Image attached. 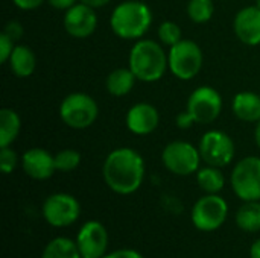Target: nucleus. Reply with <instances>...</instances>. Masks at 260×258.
<instances>
[{
    "label": "nucleus",
    "mask_w": 260,
    "mask_h": 258,
    "mask_svg": "<svg viewBox=\"0 0 260 258\" xmlns=\"http://www.w3.org/2000/svg\"><path fill=\"white\" fill-rule=\"evenodd\" d=\"M104 179L117 195H131L139 190L145 178L143 158L129 148H120L107 157L104 163Z\"/></svg>",
    "instance_id": "nucleus-1"
},
{
    "label": "nucleus",
    "mask_w": 260,
    "mask_h": 258,
    "mask_svg": "<svg viewBox=\"0 0 260 258\" xmlns=\"http://www.w3.org/2000/svg\"><path fill=\"white\" fill-rule=\"evenodd\" d=\"M151 23V9L139 0H126L117 5L110 20L113 32L123 40H136L143 36Z\"/></svg>",
    "instance_id": "nucleus-2"
},
{
    "label": "nucleus",
    "mask_w": 260,
    "mask_h": 258,
    "mask_svg": "<svg viewBox=\"0 0 260 258\" xmlns=\"http://www.w3.org/2000/svg\"><path fill=\"white\" fill-rule=\"evenodd\" d=\"M169 65V59L158 43L140 40L129 52V68L143 82L158 81Z\"/></svg>",
    "instance_id": "nucleus-3"
},
{
    "label": "nucleus",
    "mask_w": 260,
    "mask_h": 258,
    "mask_svg": "<svg viewBox=\"0 0 260 258\" xmlns=\"http://www.w3.org/2000/svg\"><path fill=\"white\" fill-rule=\"evenodd\" d=\"M222 109V97L212 87L197 88L189 100L186 113H181L177 117V126L181 129L189 128L192 123H212L215 122Z\"/></svg>",
    "instance_id": "nucleus-4"
},
{
    "label": "nucleus",
    "mask_w": 260,
    "mask_h": 258,
    "mask_svg": "<svg viewBox=\"0 0 260 258\" xmlns=\"http://www.w3.org/2000/svg\"><path fill=\"white\" fill-rule=\"evenodd\" d=\"M98 114V103L93 97L84 93L69 94L59 106V116L62 122L73 129H85L91 126L96 122Z\"/></svg>",
    "instance_id": "nucleus-5"
},
{
    "label": "nucleus",
    "mask_w": 260,
    "mask_h": 258,
    "mask_svg": "<svg viewBox=\"0 0 260 258\" xmlns=\"http://www.w3.org/2000/svg\"><path fill=\"white\" fill-rule=\"evenodd\" d=\"M169 68L178 79L189 81L195 78L203 65V52L200 46L190 40H181L171 47L168 55Z\"/></svg>",
    "instance_id": "nucleus-6"
},
{
    "label": "nucleus",
    "mask_w": 260,
    "mask_h": 258,
    "mask_svg": "<svg viewBox=\"0 0 260 258\" xmlns=\"http://www.w3.org/2000/svg\"><path fill=\"white\" fill-rule=\"evenodd\" d=\"M232 187L236 196L245 202L260 201V158L247 157L235 166Z\"/></svg>",
    "instance_id": "nucleus-7"
},
{
    "label": "nucleus",
    "mask_w": 260,
    "mask_h": 258,
    "mask_svg": "<svg viewBox=\"0 0 260 258\" xmlns=\"http://www.w3.org/2000/svg\"><path fill=\"white\" fill-rule=\"evenodd\" d=\"M229 214L227 202L218 195L203 196L192 208V222L195 228L204 233L216 231L222 227Z\"/></svg>",
    "instance_id": "nucleus-8"
},
{
    "label": "nucleus",
    "mask_w": 260,
    "mask_h": 258,
    "mask_svg": "<svg viewBox=\"0 0 260 258\" xmlns=\"http://www.w3.org/2000/svg\"><path fill=\"white\" fill-rule=\"evenodd\" d=\"M161 160L169 172L180 176H187L198 170L201 155L200 149L187 141H172L163 149Z\"/></svg>",
    "instance_id": "nucleus-9"
},
{
    "label": "nucleus",
    "mask_w": 260,
    "mask_h": 258,
    "mask_svg": "<svg viewBox=\"0 0 260 258\" xmlns=\"http://www.w3.org/2000/svg\"><path fill=\"white\" fill-rule=\"evenodd\" d=\"M201 158L213 167H225L235 157L233 140L221 131H209L200 141Z\"/></svg>",
    "instance_id": "nucleus-10"
},
{
    "label": "nucleus",
    "mask_w": 260,
    "mask_h": 258,
    "mask_svg": "<svg viewBox=\"0 0 260 258\" xmlns=\"http://www.w3.org/2000/svg\"><path fill=\"white\" fill-rule=\"evenodd\" d=\"M79 202L66 193H55L43 204V216L46 222L55 228H64L75 224L79 217Z\"/></svg>",
    "instance_id": "nucleus-11"
},
{
    "label": "nucleus",
    "mask_w": 260,
    "mask_h": 258,
    "mask_svg": "<svg viewBox=\"0 0 260 258\" xmlns=\"http://www.w3.org/2000/svg\"><path fill=\"white\" fill-rule=\"evenodd\" d=\"M76 246L82 258H102L107 255L108 233L101 222L90 220L82 225L76 237Z\"/></svg>",
    "instance_id": "nucleus-12"
},
{
    "label": "nucleus",
    "mask_w": 260,
    "mask_h": 258,
    "mask_svg": "<svg viewBox=\"0 0 260 258\" xmlns=\"http://www.w3.org/2000/svg\"><path fill=\"white\" fill-rule=\"evenodd\" d=\"M96 26H98V17L94 14V8L82 2L67 9L64 15V27L75 38L90 36L96 30Z\"/></svg>",
    "instance_id": "nucleus-13"
},
{
    "label": "nucleus",
    "mask_w": 260,
    "mask_h": 258,
    "mask_svg": "<svg viewBox=\"0 0 260 258\" xmlns=\"http://www.w3.org/2000/svg\"><path fill=\"white\" fill-rule=\"evenodd\" d=\"M21 164L26 175L38 181L49 179L56 170L55 157H52L47 151L41 148H32L26 151L21 158Z\"/></svg>",
    "instance_id": "nucleus-14"
},
{
    "label": "nucleus",
    "mask_w": 260,
    "mask_h": 258,
    "mask_svg": "<svg viewBox=\"0 0 260 258\" xmlns=\"http://www.w3.org/2000/svg\"><path fill=\"white\" fill-rule=\"evenodd\" d=\"M158 111L149 103H137L126 114V126L133 134L148 135L158 126Z\"/></svg>",
    "instance_id": "nucleus-15"
},
{
    "label": "nucleus",
    "mask_w": 260,
    "mask_h": 258,
    "mask_svg": "<svg viewBox=\"0 0 260 258\" xmlns=\"http://www.w3.org/2000/svg\"><path fill=\"white\" fill-rule=\"evenodd\" d=\"M235 32L248 46L260 44V9L257 6L244 8L236 14Z\"/></svg>",
    "instance_id": "nucleus-16"
},
{
    "label": "nucleus",
    "mask_w": 260,
    "mask_h": 258,
    "mask_svg": "<svg viewBox=\"0 0 260 258\" xmlns=\"http://www.w3.org/2000/svg\"><path fill=\"white\" fill-rule=\"evenodd\" d=\"M233 111L239 120L259 122L260 120V94L251 91H242L235 96Z\"/></svg>",
    "instance_id": "nucleus-17"
},
{
    "label": "nucleus",
    "mask_w": 260,
    "mask_h": 258,
    "mask_svg": "<svg viewBox=\"0 0 260 258\" xmlns=\"http://www.w3.org/2000/svg\"><path fill=\"white\" fill-rule=\"evenodd\" d=\"M9 65L17 78H29L37 67V58L27 46H17L9 58Z\"/></svg>",
    "instance_id": "nucleus-18"
},
{
    "label": "nucleus",
    "mask_w": 260,
    "mask_h": 258,
    "mask_svg": "<svg viewBox=\"0 0 260 258\" xmlns=\"http://www.w3.org/2000/svg\"><path fill=\"white\" fill-rule=\"evenodd\" d=\"M136 75L131 71V68H117L111 71L107 78V90L113 96H125L128 94L136 82Z\"/></svg>",
    "instance_id": "nucleus-19"
},
{
    "label": "nucleus",
    "mask_w": 260,
    "mask_h": 258,
    "mask_svg": "<svg viewBox=\"0 0 260 258\" xmlns=\"http://www.w3.org/2000/svg\"><path fill=\"white\" fill-rule=\"evenodd\" d=\"M236 225L247 233L260 231V202L248 201L236 213Z\"/></svg>",
    "instance_id": "nucleus-20"
},
{
    "label": "nucleus",
    "mask_w": 260,
    "mask_h": 258,
    "mask_svg": "<svg viewBox=\"0 0 260 258\" xmlns=\"http://www.w3.org/2000/svg\"><path fill=\"white\" fill-rule=\"evenodd\" d=\"M20 117L15 111L3 108L0 111V148H8L20 132Z\"/></svg>",
    "instance_id": "nucleus-21"
},
{
    "label": "nucleus",
    "mask_w": 260,
    "mask_h": 258,
    "mask_svg": "<svg viewBox=\"0 0 260 258\" xmlns=\"http://www.w3.org/2000/svg\"><path fill=\"white\" fill-rule=\"evenodd\" d=\"M41 258H82L76 242L67 237H56L47 243Z\"/></svg>",
    "instance_id": "nucleus-22"
},
{
    "label": "nucleus",
    "mask_w": 260,
    "mask_h": 258,
    "mask_svg": "<svg viewBox=\"0 0 260 258\" xmlns=\"http://www.w3.org/2000/svg\"><path fill=\"white\" fill-rule=\"evenodd\" d=\"M197 181H198V186L207 195H218L224 189V184H225L222 172L219 170V167H213V166H207L198 170Z\"/></svg>",
    "instance_id": "nucleus-23"
},
{
    "label": "nucleus",
    "mask_w": 260,
    "mask_h": 258,
    "mask_svg": "<svg viewBox=\"0 0 260 258\" xmlns=\"http://www.w3.org/2000/svg\"><path fill=\"white\" fill-rule=\"evenodd\" d=\"M215 11L212 0H189L187 14L195 23H206L212 18Z\"/></svg>",
    "instance_id": "nucleus-24"
},
{
    "label": "nucleus",
    "mask_w": 260,
    "mask_h": 258,
    "mask_svg": "<svg viewBox=\"0 0 260 258\" xmlns=\"http://www.w3.org/2000/svg\"><path fill=\"white\" fill-rule=\"evenodd\" d=\"M81 163V155L73 149H64L55 155V166L56 170L61 172H70L75 170Z\"/></svg>",
    "instance_id": "nucleus-25"
},
{
    "label": "nucleus",
    "mask_w": 260,
    "mask_h": 258,
    "mask_svg": "<svg viewBox=\"0 0 260 258\" xmlns=\"http://www.w3.org/2000/svg\"><path fill=\"white\" fill-rule=\"evenodd\" d=\"M158 36H160L161 43H165L171 47L183 40L181 38V29L174 21H163L158 27Z\"/></svg>",
    "instance_id": "nucleus-26"
},
{
    "label": "nucleus",
    "mask_w": 260,
    "mask_h": 258,
    "mask_svg": "<svg viewBox=\"0 0 260 258\" xmlns=\"http://www.w3.org/2000/svg\"><path fill=\"white\" fill-rule=\"evenodd\" d=\"M17 166V155L12 149L8 148H2L0 151V169L3 173H11Z\"/></svg>",
    "instance_id": "nucleus-27"
},
{
    "label": "nucleus",
    "mask_w": 260,
    "mask_h": 258,
    "mask_svg": "<svg viewBox=\"0 0 260 258\" xmlns=\"http://www.w3.org/2000/svg\"><path fill=\"white\" fill-rule=\"evenodd\" d=\"M12 52H14V41L6 33H2L0 35V62L3 64L9 61Z\"/></svg>",
    "instance_id": "nucleus-28"
},
{
    "label": "nucleus",
    "mask_w": 260,
    "mask_h": 258,
    "mask_svg": "<svg viewBox=\"0 0 260 258\" xmlns=\"http://www.w3.org/2000/svg\"><path fill=\"white\" fill-rule=\"evenodd\" d=\"M3 33H6L12 41H17V40H20L21 35H23V27H21V24L17 23V21H9V23L6 24Z\"/></svg>",
    "instance_id": "nucleus-29"
},
{
    "label": "nucleus",
    "mask_w": 260,
    "mask_h": 258,
    "mask_svg": "<svg viewBox=\"0 0 260 258\" xmlns=\"http://www.w3.org/2000/svg\"><path fill=\"white\" fill-rule=\"evenodd\" d=\"M102 258H145L140 252L134 251V249H120V251H114L108 255H104Z\"/></svg>",
    "instance_id": "nucleus-30"
},
{
    "label": "nucleus",
    "mask_w": 260,
    "mask_h": 258,
    "mask_svg": "<svg viewBox=\"0 0 260 258\" xmlns=\"http://www.w3.org/2000/svg\"><path fill=\"white\" fill-rule=\"evenodd\" d=\"M14 5L20 9H24V11H32L38 6L43 5L44 0H12Z\"/></svg>",
    "instance_id": "nucleus-31"
},
{
    "label": "nucleus",
    "mask_w": 260,
    "mask_h": 258,
    "mask_svg": "<svg viewBox=\"0 0 260 258\" xmlns=\"http://www.w3.org/2000/svg\"><path fill=\"white\" fill-rule=\"evenodd\" d=\"M56 9H70L76 5V0H47Z\"/></svg>",
    "instance_id": "nucleus-32"
},
{
    "label": "nucleus",
    "mask_w": 260,
    "mask_h": 258,
    "mask_svg": "<svg viewBox=\"0 0 260 258\" xmlns=\"http://www.w3.org/2000/svg\"><path fill=\"white\" fill-rule=\"evenodd\" d=\"M79 2H82L91 8H101V6H105L107 3H110L111 0H79Z\"/></svg>",
    "instance_id": "nucleus-33"
},
{
    "label": "nucleus",
    "mask_w": 260,
    "mask_h": 258,
    "mask_svg": "<svg viewBox=\"0 0 260 258\" xmlns=\"http://www.w3.org/2000/svg\"><path fill=\"white\" fill-rule=\"evenodd\" d=\"M250 258H260V239L256 240L253 245H251V249H250Z\"/></svg>",
    "instance_id": "nucleus-34"
},
{
    "label": "nucleus",
    "mask_w": 260,
    "mask_h": 258,
    "mask_svg": "<svg viewBox=\"0 0 260 258\" xmlns=\"http://www.w3.org/2000/svg\"><path fill=\"white\" fill-rule=\"evenodd\" d=\"M254 138H256V144L260 148V120L257 122V126H256V132H254Z\"/></svg>",
    "instance_id": "nucleus-35"
},
{
    "label": "nucleus",
    "mask_w": 260,
    "mask_h": 258,
    "mask_svg": "<svg viewBox=\"0 0 260 258\" xmlns=\"http://www.w3.org/2000/svg\"><path fill=\"white\" fill-rule=\"evenodd\" d=\"M256 6H257V8L260 9V0H257V2H256Z\"/></svg>",
    "instance_id": "nucleus-36"
}]
</instances>
